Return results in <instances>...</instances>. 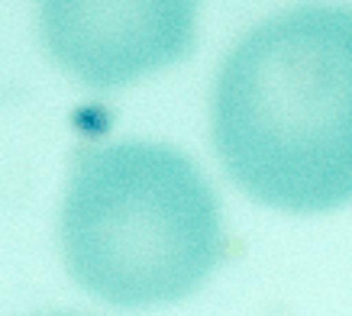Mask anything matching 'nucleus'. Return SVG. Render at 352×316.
Here are the masks:
<instances>
[{"mask_svg": "<svg viewBox=\"0 0 352 316\" xmlns=\"http://www.w3.org/2000/svg\"><path fill=\"white\" fill-rule=\"evenodd\" d=\"M214 142L265 207L352 203V10L307 3L249 32L217 78Z\"/></svg>", "mask_w": 352, "mask_h": 316, "instance_id": "f257e3e1", "label": "nucleus"}, {"mask_svg": "<svg viewBox=\"0 0 352 316\" xmlns=\"http://www.w3.org/2000/svg\"><path fill=\"white\" fill-rule=\"evenodd\" d=\"M62 249L72 278L100 300L171 304L220 258V207L201 171L168 146L87 148L65 197Z\"/></svg>", "mask_w": 352, "mask_h": 316, "instance_id": "f03ea898", "label": "nucleus"}, {"mask_svg": "<svg viewBox=\"0 0 352 316\" xmlns=\"http://www.w3.org/2000/svg\"><path fill=\"white\" fill-rule=\"evenodd\" d=\"M197 0H39L45 52L94 91L133 84L191 52Z\"/></svg>", "mask_w": 352, "mask_h": 316, "instance_id": "7ed1b4c3", "label": "nucleus"}]
</instances>
